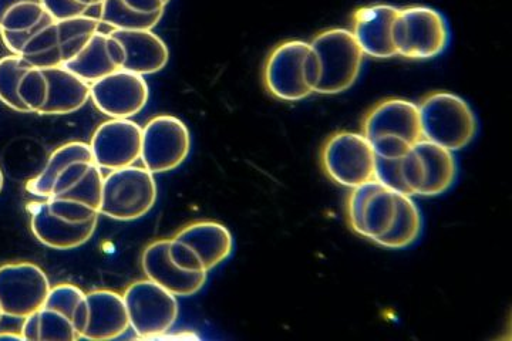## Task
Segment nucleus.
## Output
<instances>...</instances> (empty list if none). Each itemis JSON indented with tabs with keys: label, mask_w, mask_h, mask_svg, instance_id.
Wrapping results in <instances>:
<instances>
[{
	"label": "nucleus",
	"mask_w": 512,
	"mask_h": 341,
	"mask_svg": "<svg viewBox=\"0 0 512 341\" xmlns=\"http://www.w3.org/2000/svg\"><path fill=\"white\" fill-rule=\"evenodd\" d=\"M320 80L318 56L311 43L288 40L279 43L266 57L265 89L275 99L296 103L316 93Z\"/></svg>",
	"instance_id": "1"
},
{
	"label": "nucleus",
	"mask_w": 512,
	"mask_h": 341,
	"mask_svg": "<svg viewBox=\"0 0 512 341\" xmlns=\"http://www.w3.org/2000/svg\"><path fill=\"white\" fill-rule=\"evenodd\" d=\"M362 134L376 157H403L423 140L419 106L404 99L379 101L367 111Z\"/></svg>",
	"instance_id": "2"
},
{
	"label": "nucleus",
	"mask_w": 512,
	"mask_h": 341,
	"mask_svg": "<svg viewBox=\"0 0 512 341\" xmlns=\"http://www.w3.org/2000/svg\"><path fill=\"white\" fill-rule=\"evenodd\" d=\"M419 113L424 140L450 151L473 143L478 121L466 100L448 91H433L420 101Z\"/></svg>",
	"instance_id": "3"
},
{
	"label": "nucleus",
	"mask_w": 512,
	"mask_h": 341,
	"mask_svg": "<svg viewBox=\"0 0 512 341\" xmlns=\"http://www.w3.org/2000/svg\"><path fill=\"white\" fill-rule=\"evenodd\" d=\"M100 23V19L89 15L53 20L30 37L20 57L39 69L64 66L87 45Z\"/></svg>",
	"instance_id": "4"
},
{
	"label": "nucleus",
	"mask_w": 512,
	"mask_h": 341,
	"mask_svg": "<svg viewBox=\"0 0 512 341\" xmlns=\"http://www.w3.org/2000/svg\"><path fill=\"white\" fill-rule=\"evenodd\" d=\"M313 52L318 56L320 80L316 93L340 94L352 89L362 72L365 53L352 32L328 29L313 37Z\"/></svg>",
	"instance_id": "5"
},
{
	"label": "nucleus",
	"mask_w": 512,
	"mask_h": 341,
	"mask_svg": "<svg viewBox=\"0 0 512 341\" xmlns=\"http://www.w3.org/2000/svg\"><path fill=\"white\" fill-rule=\"evenodd\" d=\"M393 43L397 56L404 59H434L446 52L450 43L447 20L429 6L399 9L393 25Z\"/></svg>",
	"instance_id": "6"
},
{
	"label": "nucleus",
	"mask_w": 512,
	"mask_h": 341,
	"mask_svg": "<svg viewBox=\"0 0 512 341\" xmlns=\"http://www.w3.org/2000/svg\"><path fill=\"white\" fill-rule=\"evenodd\" d=\"M157 182L146 167L119 168L104 177L100 215L116 221H136L157 202Z\"/></svg>",
	"instance_id": "7"
},
{
	"label": "nucleus",
	"mask_w": 512,
	"mask_h": 341,
	"mask_svg": "<svg viewBox=\"0 0 512 341\" xmlns=\"http://www.w3.org/2000/svg\"><path fill=\"white\" fill-rule=\"evenodd\" d=\"M320 165L329 180L340 187L356 188L375 180L376 154L362 133L339 131L320 150Z\"/></svg>",
	"instance_id": "8"
},
{
	"label": "nucleus",
	"mask_w": 512,
	"mask_h": 341,
	"mask_svg": "<svg viewBox=\"0 0 512 341\" xmlns=\"http://www.w3.org/2000/svg\"><path fill=\"white\" fill-rule=\"evenodd\" d=\"M130 329L141 339H161L178 319L177 296L153 280H138L124 292Z\"/></svg>",
	"instance_id": "9"
},
{
	"label": "nucleus",
	"mask_w": 512,
	"mask_h": 341,
	"mask_svg": "<svg viewBox=\"0 0 512 341\" xmlns=\"http://www.w3.org/2000/svg\"><path fill=\"white\" fill-rule=\"evenodd\" d=\"M190 151V130L180 118L163 114L151 118L144 126L140 160L153 174L177 170Z\"/></svg>",
	"instance_id": "10"
},
{
	"label": "nucleus",
	"mask_w": 512,
	"mask_h": 341,
	"mask_svg": "<svg viewBox=\"0 0 512 341\" xmlns=\"http://www.w3.org/2000/svg\"><path fill=\"white\" fill-rule=\"evenodd\" d=\"M50 288L45 270L35 263L0 266V309L3 316L25 320L45 305Z\"/></svg>",
	"instance_id": "11"
},
{
	"label": "nucleus",
	"mask_w": 512,
	"mask_h": 341,
	"mask_svg": "<svg viewBox=\"0 0 512 341\" xmlns=\"http://www.w3.org/2000/svg\"><path fill=\"white\" fill-rule=\"evenodd\" d=\"M396 214V192L373 180L352 188L346 218L355 234L375 242L386 234Z\"/></svg>",
	"instance_id": "12"
},
{
	"label": "nucleus",
	"mask_w": 512,
	"mask_h": 341,
	"mask_svg": "<svg viewBox=\"0 0 512 341\" xmlns=\"http://www.w3.org/2000/svg\"><path fill=\"white\" fill-rule=\"evenodd\" d=\"M143 128L130 118H110L94 131L90 148L101 170L130 167L141 157Z\"/></svg>",
	"instance_id": "13"
},
{
	"label": "nucleus",
	"mask_w": 512,
	"mask_h": 341,
	"mask_svg": "<svg viewBox=\"0 0 512 341\" xmlns=\"http://www.w3.org/2000/svg\"><path fill=\"white\" fill-rule=\"evenodd\" d=\"M90 99L104 116L131 118L147 106L150 90L144 76L121 69L94 81Z\"/></svg>",
	"instance_id": "14"
},
{
	"label": "nucleus",
	"mask_w": 512,
	"mask_h": 341,
	"mask_svg": "<svg viewBox=\"0 0 512 341\" xmlns=\"http://www.w3.org/2000/svg\"><path fill=\"white\" fill-rule=\"evenodd\" d=\"M399 9L396 6L369 5L356 9L352 16V32L365 56L375 59L396 57L393 43V25Z\"/></svg>",
	"instance_id": "15"
},
{
	"label": "nucleus",
	"mask_w": 512,
	"mask_h": 341,
	"mask_svg": "<svg viewBox=\"0 0 512 341\" xmlns=\"http://www.w3.org/2000/svg\"><path fill=\"white\" fill-rule=\"evenodd\" d=\"M141 266L147 279L177 297L197 295L205 283L208 273L185 272L178 268L170 256V239H158L144 249Z\"/></svg>",
	"instance_id": "16"
},
{
	"label": "nucleus",
	"mask_w": 512,
	"mask_h": 341,
	"mask_svg": "<svg viewBox=\"0 0 512 341\" xmlns=\"http://www.w3.org/2000/svg\"><path fill=\"white\" fill-rule=\"evenodd\" d=\"M30 215V228L37 241L47 248L57 251H69L80 248L89 242L96 232L97 222L90 221L84 224H73L56 214L47 207L46 201L30 202L28 205Z\"/></svg>",
	"instance_id": "17"
},
{
	"label": "nucleus",
	"mask_w": 512,
	"mask_h": 341,
	"mask_svg": "<svg viewBox=\"0 0 512 341\" xmlns=\"http://www.w3.org/2000/svg\"><path fill=\"white\" fill-rule=\"evenodd\" d=\"M53 20L42 0H0V37L16 56L37 30Z\"/></svg>",
	"instance_id": "18"
},
{
	"label": "nucleus",
	"mask_w": 512,
	"mask_h": 341,
	"mask_svg": "<svg viewBox=\"0 0 512 341\" xmlns=\"http://www.w3.org/2000/svg\"><path fill=\"white\" fill-rule=\"evenodd\" d=\"M103 185L104 175L99 165L93 158H80L69 162L57 174L49 198L73 199L100 212Z\"/></svg>",
	"instance_id": "19"
},
{
	"label": "nucleus",
	"mask_w": 512,
	"mask_h": 341,
	"mask_svg": "<svg viewBox=\"0 0 512 341\" xmlns=\"http://www.w3.org/2000/svg\"><path fill=\"white\" fill-rule=\"evenodd\" d=\"M124 63H126V50L119 40L110 33L97 30L80 53L64 66L92 84L94 81L119 72L123 69Z\"/></svg>",
	"instance_id": "20"
},
{
	"label": "nucleus",
	"mask_w": 512,
	"mask_h": 341,
	"mask_svg": "<svg viewBox=\"0 0 512 341\" xmlns=\"http://www.w3.org/2000/svg\"><path fill=\"white\" fill-rule=\"evenodd\" d=\"M86 299L89 305V324L82 339H119L130 329L123 295L113 290H94L87 293Z\"/></svg>",
	"instance_id": "21"
},
{
	"label": "nucleus",
	"mask_w": 512,
	"mask_h": 341,
	"mask_svg": "<svg viewBox=\"0 0 512 341\" xmlns=\"http://www.w3.org/2000/svg\"><path fill=\"white\" fill-rule=\"evenodd\" d=\"M126 50L127 72L148 76L161 72L170 60V52L163 39L153 30H111Z\"/></svg>",
	"instance_id": "22"
},
{
	"label": "nucleus",
	"mask_w": 512,
	"mask_h": 341,
	"mask_svg": "<svg viewBox=\"0 0 512 341\" xmlns=\"http://www.w3.org/2000/svg\"><path fill=\"white\" fill-rule=\"evenodd\" d=\"M197 253L207 272L227 261L234 251V238L227 226L215 221H200L184 226L173 236Z\"/></svg>",
	"instance_id": "23"
},
{
	"label": "nucleus",
	"mask_w": 512,
	"mask_h": 341,
	"mask_svg": "<svg viewBox=\"0 0 512 341\" xmlns=\"http://www.w3.org/2000/svg\"><path fill=\"white\" fill-rule=\"evenodd\" d=\"M49 97L40 116H66L86 106L92 96V84L74 74L66 66L46 67Z\"/></svg>",
	"instance_id": "24"
},
{
	"label": "nucleus",
	"mask_w": 512,
	"mask_h": 341,
	"mask_svg": "<svg viewBox=\"0 0 512 341\" xmlns=\"http://www.w3.org/2000/svg\"><path fill=\"white\" fill-rule=\"evenodd\" d=\"M165 6L164 0H104L99 19L113 30H153Z\"/></svg>",
	"instance_id": "25"
},
{
	"label": "nucleus",
	"mask_w": 512,
	"mask_h": 341,
	"mask_svg": "<svg viewBox=\"0 0 512 341\" xmlns=\"http://www.w3.org/2000/svg\"><path fill=\"white\" fill-rule=\"evenodd\" d=\"M413 150L423 165V187L419 197H439L446 194L457 180V161L453 151L440 145L421 140Z\"/></svg>",
	"instance_id": "26"
},
{
	"label": "nucleus",
	"mask_w": 512,
	"mask_h": 341,
	"mask_svg": "<svg viewBox=\"0 0 512 341\" xmlns=\"http://www.w3.org/2000/svg\"><path fill=\"white\" fill-rule=\"evenodd\" d=\"M423 219L416 202L409 195L397 194L396 192V214L389 231L375 243L387 249H406L420 238Z\"/></svg>",
	"instance_id": "27"
},
{
	"label": "nucleus",
	"mask_w": 512,
	"mask_h": 341,
	"mask_svg": "<svg viewBox=\"0 0 512 341\" xmlns=\"http://www.w3.org/2000/svg\"><path fill=\"white\" fill-rule=\"evenodd\" d=\"M20 333L28 341L80 340L72 320L59 310L47 306L40 307L36 313L26 317Z\"/></svg>",
	"instance_id": "28"
},
{
	"label": "nucleus",
	"mask_w": 512,
	"mask_h": 341,
	"mask_svg": "<svg viewBox=\"0 0 512 341\" xmlns=\"http://www.w3.org/2000/svg\"><path fill=\"white\" fill-rule=\"evenodd\" d=\"M80 158H93L92 148L90 144L73 141V143L64 144L57 148L55 153L50 155L46 167L26 184V189L35 197L47 199L50 195L53 181L60 171L66 167L69 162L80 160Z\"/></svg>",
	"instance_id": "29"
},
{
	"label": "nucleus",
	"mask_w": 512,
	"mask_h": 341,
	"mask_svg": "<svg viewBox=\"0 0 512 341\" xmlns=\"http://www.w3.org/2000/svg\"><path fill=\"white\" fill-rule=\"evenodd\" d=\"M29 67L32 66L16 54L0 59V101L12 110L23 114H29V111L19 99L18 87L20 79Z\"/></svg>",
	"instance_id": "30"
},
{
	"label": "nucleus",
	"mask_w": 512,
	"mask_h": 341,
	"mask_svg": "<svg viewBox=\"0 0 512 341\" xmlns=\"http://www.w3.org/2000/svg\"><path fill=\"white\" fill-rule=\"evenodd\" d=\"M18 94L29 114H39L49 97V81L45 70L29 67L20 79Z\"/></svg>",
	"instance_id": "31"
},
{
	"label": "nucleus",
	"mask_w": 512,
	"mask_h": 341,
	"mask_svg": "<svg viewBox=\"0 0 512 341\" xmlns=\"http://www.w3.org/2000/svg\"><path fill=\"white\" fill-rule=\"evenodd\" d=\"M84 300H86V293L82 289L77 288L72 283H60L55 288H50L49 296H47L43 306L59 310L64 316L69 317L73 323L74 313Z\"/></svg>",
	"instance_id": "32"
},
{
	"label": "nucleus",
	"mask_w": 512,
	"mask_h": 341,
	"mask_svg": "<svg viewBox=\"0 0 512 341\" xmlns=\"http://www.w3.org/2000/svg\"><path fill=\"white\" fill-rule=\"evenodd\" d=\"M50 211L66 221L73 224H84V222L99 221L100 212L73 199L47 198L45 199Z\"/></svg>",
	"instance_id": "33"
},
{
	"label": "nucleus",
	"mask_w": 512,
	"mask_h": 341,
	"mask_svg": "<svg viewBox=\"0 0 512 341\" xmlns=\"http://www.w3.org/2000/svg\"><path fill=\"white\" fill-rule=\"evenodd\" d=\"M170 256L175 265L185 272L208 273L197 253L190 246L173 238L170 239Z\"/></svg>",
	"instance_id": "34"
},
{
	"label": "nucleus",
	"mask_w": 512,
	"mask_h": 341,
	"mask_svg": "<svg viewBox=\"0 0 512 341\" xmlns=\"http://www.w3.org/2000/svg\"><path fill=\"white\" fill-rule=\"evenodd\" d=\"M43 6L55 20L77 18L87 15L89 9L83 8L74 0H42Z\"/></svg>",
	"instance_id": "35"
},
{
	"label": "nucleus",
	"mask_w": 512,
	"mask_h": 341,
	"mask_svg": "<svg viewBox=\"0 0 512 341\" xmlns=\"http://www.w3.org/2000/svg\"><path fill=\"white\" fill-rule=\"evenodd\" d=\"M74 2L79 3L80 6L86 9L96 8V6H100L104 0H74Z\"/></svg>",
	"instance_id": "36"
},
{
	"label": "nucleus",
	"mask_w": 512,
	"mask_h": 341,
	"mask_svg": "<svg viewBox=\"0 0 512 341\" xmlns=\"http://www.w3.org/2000/svg\"><path fill=\"white\" fill-rule=\"evenodd\" d=\"M3 339H9V340H20L23 341L22 333H10V332H3L0 333V340Z\"/></svg>",
	"instance_id": "37"
},
{
	"label": "nucleus",
	"mask_w": 512,
	"mask_h": 341,
	"mask_svg": "<svg viewBox=\"0 0 512 341\" xmlns=\"http://www.w3.org/2000/svg\"><path fill=\"white\" fill-rule=\"evenodd\" d=\"M3 182H5V178H3V172L0 170V192H2L3 189Z\"/></svg>",
	"instance_id": "38"
},
{
	"label": "nucleus",
	"mask_w": 512,
	"mask_h": 341,
	"mask_svg": "<svg viewBox=\"0 0 512 341\" xmlns=\"http://www.w3.org/2000/svg\"><path fill=\"white\" fill-rule=\"evenodd\" d=\"M2 319H3V313H2V309H0V322H2Z\"/></svg>",
	"instance_id": "39"
},
{
	"label": "nucleus",
	"mask_w": 512,
	"mask_h": 341,
	"mask_svg": "<svg viewBox=\"0 0 512 341\" xmlns=\"http://www.w3.org/2000/svg\"><path fill=\"white\" fill-rule=\"evenodd\" d=\"M164 2L167 3V5H168V3L171 2V0H164Z\"/></svg>",
	"instance_id": "40"
}]
</instances>
